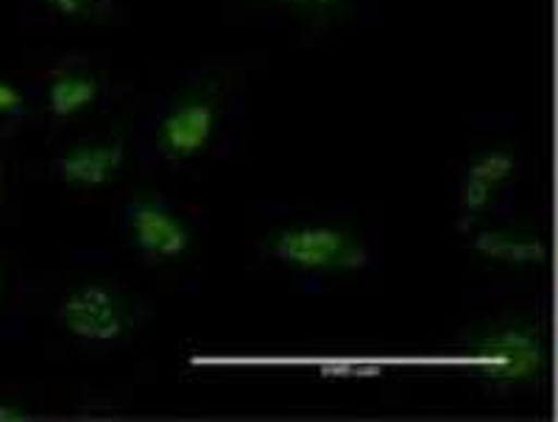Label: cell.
Here are the masks:
<instances>
[{"instance_id": "1", "label": "cell", "mask_w": 558, "mask_h": 422, "mask_svg": "<svg viewBox=\"0 0 558 422\" xmlns=\"http://www.w3.org/2000/svg\"><path fill=\"white\" fill-rule=\"evenodd\" d=\"M466 355L483 384L495 389H525L550 372V341L533 319H500L466 341Z\"/></svg>"}, {"instance_id": "2", "label": "cell", "mask_w": 558, "mask_h": 422, "mask_svg": "<svg viewBox=\"0 0 558 422\" xmlns=\"http://www.w3.org/2000/svg\"><path fill=\"white\" fill-rule=\"evenodd\" d=\"M263 250L271 261L302 275H355L366 269L368 243L343 225L293 221L266 238Z\"/></svg>"}, {"instance_id": "3", "label": "cell", "mask_w": 558, "mask_h": 422, "mask_svg": "<svg viewBox=\"0 0 558 422\" xmlns=\"http://www.w3.org/2000/svg\"><path fill=\"white\" fill-rule=\"evenodd\" d=\"M223 123V84L216 79H198L184 87L168 109L159 116L154 129V146L166 162L184 166L198 160Z\"/></svg>"}, {"instance_id": "4", "label": "cell", "mask_w": 558, "mask_h": 422, "mask_svg": "<svg viewBox=\"0 0 558 422\" xmlns=\"http://www.w3.org/2000/svg\"><path fill=\"white\" fill-rule=\"evenodd\" d=\"M64 333L87 345H114L134 330L132 302L109 282H82L70 288L57 308Z\"/></svg>"}, {"instance_id": "5", "label": "cell", "mask_w": 558, "mask_h": 422, "mask_svg": "<svg viewBox=\"0 0 558 422\" xmlns=\"http://www.w3.org/2000/svg\"><path fill=\"white\" fill-rule=\"evenodd\" d=\"M126 232L134 250L157 263L182 261L196 241L191 221L154 193H137L129 202Z\"/></svg>"}, {"instance_id": "6", "label": "cell", "mask_w": 558, "mask_h": 422, "mask_svg": "<svg viewBox=\"0 0 558 422\" xmlns=\"http://www.w3.org/2000/svg\"><path fill=\"white\" fill-rule=\"evenodd\" d=\"M517 180V152L508 146H486L466 162L458 185V218L461 225H477L500 202Z\"/></svg>"}, {"instance_id": "7", "label": "cell", "mask_w": 558, "mask_h": 422, "mask_svg": "<svg viewBox=\"0 0 558 422\" xmlns=\"http://www.w3.org/2000/svg\"><path fill=\"white\" fill-rule=\"evenodd\" d=\"M472 252L481 261L506 269H542L550 261L545 232L527 225H488L472 236Z\"/></svg>"}, {"instance_id": "8", "label": "cell", "mask_w": 558, "mask_h": 422, "mask_svg": "<svg viewBox=\"0 0 558 422\" xmlns=\"http://www.w3.org/2000/svg\"><path fill=\"white\" fill-rule=\"evenodd\" d=\"M123 166H126V137L109 135L70 146L57 160V173L64 185L98 191L118 180Z\"/></svg>"}, {"instance_id": "9", "label": "cell", "mask_w": 558, "mask_h": 422, "mask_svg": "<svg viewBox=\"0 0 558 422\" xmlns=\"http://www.w3.org/2000/svg\"><path fill=\"white\" fill-rule=\"evenodd\" d=\"M101 96V84L84 68H62L51 76L45 101L53 118H76L87 112Z\"/></svg>"}, {"instance_id": "10", "label": "cell", "mask_w": 558, "mask_h": 422, "mask_svg": "<svg viewBox=\"0 0 558 422\" xmlns=\"http://www.w3.org/2000/svg\"><path fill=\"white\" fill-rule=\"evenodd\" d=\"M43 3L68 20H104L112 12L109 0H43Z\"/></svg>"}, {"instance_id": "11", "label": "cell", "mask_w": 558, "mask_h": 422, "mask_svg": "<svg viewBox=\"0 0 558 422\" xmlns=\"http://www.w3.org/2000/svg\"><path fill=\"white\" fill-rule=\"evenodd\" d=\"M274 3L296 14H305V17H330V14L343 12L352 0H274Z\"/></svg>"}, {"instance_id": "12", "label": "cell", "mask_w": 558, "mask_h": 422, "mask_svg": "<svg viewBox=\"0 0 558 422\" xmlns=\"http://www.w3.org/2000/svg\"><path fill=\"white\" fill-rule=\"evenodd\" d=\"M26 109V98L12 82L0 79V116H20Z\"/></svg>"}, {"instance_id": "13", "label": "cell", "mask_w": 558, "mask_h": 422, "mask_svg": "<svg viewBox=\"0 0 558 422\" xmlns=\"http://www.w3.org/2000/svg\"><path fill=\"white\" fill-rule=\"evenodd\" d=\"M28 411L20 403H12V400H0V422H23L28 420Z\"/></svg>"}, {"instance_id": "14", "label": "cell", "mask_w": 558, "mask_h": 422, "mask_svg": "<svg viewBox=\"0 0 558 422\" xmlns=\"http://www.w3.org/2000/svg\"><path fill=\"white\" fill-rule=\"evenodd\" d=\"M3 291H7V272L0 266V300H3Z\"/></svg>"}]
</instances>
